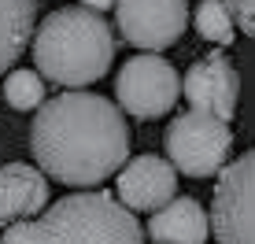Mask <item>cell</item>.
<instances>
[{
    "instance_id": "4fadbf2b",
    "label": "cell",
    "mask_w": 255,
    "mask_h": 244,
    "mask_svg": "<svg viewBox=\"0 0 255 244\" xmlns=\"http://www.w3.org/2000/svg\"><path fill=\"white\" fill-rule=\"evenodd\" d=\"M192 22H196V33L204 41H211V45H230L237 37V22H233L226 0H200Z\"/></svg>"
},
{
    "instance_id": "277c9868",
    "label": "cell",
    "mask_w": 255,
    "mask_h": 244,
    "mask_svg": "<svg viewBox=\"0 0 255 244\" xmlns=\"http://www.w3.org/2000/svg\"><path fill=\"white\" fill-rule=\"evenodd\" d=\"M166 155L170 167L185 178H215L226 167L233 148V129L230 122L200 115V111H185L166 126Z\"/></svg>"
},
{
    "instance_id": "ba28073f",
    "label": "cell",
    "mask_w": 255,
    "mask_h": 244,
    "mask_svg": "<svg viewBox=\"0 0 255 244\" xmlns=\"http://www.w3.org/2000/svg\"><path fill=\"white\" fill-rule=\"evenodd\" d=\"M181 93H185L192 111L230 122L237 111V100H241V74H237V67L226 56L211 52V56L196 59L185 71Z\"/></svg>"
},
{
    "instance_id": "7a4b0ae2",
    "label": "cell",
    "mask_w": 255,
    "mask_h": 244,
    "mask_svg": "<svg viewBox=\"0 0 255 244\" xmlns=\"http://www.w3.org/2000/svg\"><path fill=\"white\" fill-rule=\"evenodd\" d=\"M33 59L37 74L63 89L100 82L115 59V33L100 11L89 7H59L33 30Z\"/></svg>"
},
{
    "instance_id": "8fae6325",
    "label": "cell",
    "mask_w": 255,
    "mask_h": 244,
    "mask_svg": "<svg viewBox=\"0 0 255 244\" xmlns=\"http://www.w3.org/2000/svg\"><path fill=\"white\" fill-rule=\"evenodd\" d=\"M148 237L155 244H207L211 219L192 196H174L163 207H155L148 219Z\"/></svg>"
},
{
    "instance_id": "2e32d148",
    "label": "cell",
    "mask_w": 255,
    "mask_h": 244,
    "mask_svg": "<svg viewBox=\"0 0 255 244\" xmlns=\"http://www.w3.org/2000/svg\"><path fill=\"white\" fill-rule=\"evenodd\" d=\"M82 7H89V11H108V7H115V0H82Z\"/></svg>"
},
{
    "instance_id": "5b68a950",
    "label": "cell",
    "mask_w": 255,
    "mask_h": 244,
    "mask_svg": "<svg viewBox=\"0 0 255 244\" xmlns=\"http://www.w3.org/2000/svg\"><path fill=\"white\" fill-rule=\"evenodd\" d=\"M181 97V74L159 56H133L115 74V104L129 119H159Z\"/></svg>"
},
{
    "instance_id": "3957f363",
    "label": "cell",
    "mask_w": 255,
    "mask_h": 244,
    "mask_svg": "<svg viewBox=\"0 0 255 244\" xmlns=\"http://www.w3.org/2000/svg\"><path fill=\"white\" fill-rule=\"evenodd\" d=\"M33 244H144V230L122 200L85 189L33 219Z\"/></svg>"
},
{
    "instance_id": "9c48e42d",
    "label": "cell",
    "mask_w": 255,
    "mask_h": 244,
    "mask_svg": "<svg viewBox=\"0 0 255 244\" xmlns=\"http://www.w3.org/2000/svg\"><path fill=\"white\" fill-rule=\"evenodd\" d=\"M115 181L119 200L129 211H155L178 193V170L170 167V159H159V155H137L122 163Z\"/></svg>"
},
{
    "instance_id": "7c38bea8",
    "label": "cell",
    "mask_w": 255,
    "mask_h": 244,
    "mask_svg": "<svg viewBox=\"0 0 255 244\" xmlns=\"http://www.w3.org/2000/svg\"><path fill=\"white\" fill-rule=\"evenodd\" d=\"M37 0H0V74L22 56V48L33 37Z\"/></svg>"
},
{
    "instance_id": "5bb4252c",
    "label": "cell",
    "mask_w": 255,
    "mask_h": 244,
    "mask_svg": "<svg viewBox=\"0 0 255 244\" xmlns=\"http://www.w3.org/2000/svg\"><path fill=\"white\" fill-rule=\"evenodd\" d=\"M4 100L11 104L15 111L41 108V104H45V78H41L37 71H26V67L11 71L4 78Z\"/></svg>"
},
{
    "instance_id": "52a82bcc",
    "label": "cell",
    "mask_w": 255,
    "mask_h": 244,
    "mask_svg": "<svg viewBox=\"0 0 255 244\" xmlns=\"http://www.w3.org/2000/svg\"><path fill=\"white\" fill-rule=\"evenodd\" d=\"M115 22L129 45L163 52L181 41L189 4L185 0H115Z\"/></svg>"
},
{
    "instance_id": "9a60e30c",
    "label": "cell",
    "mask_w": 255,
    "mask_h": 244,
    "mask_svg": "<svg viewBox=\"0 0 255 244\" xmlns=\"http://www.w3.org/2000/svg\"><path fill=\"white\" fill-rule=\"evenodd\" d=\"M226 4H230L233 22L241 26L248 37H255V0H226Z\"/></svg>"
},
{
    "instance_id": "6da1fadb",
    "label": "cell",
    "mask_w": 255,
    "mask_h": 244,
    "mask_svg": "<svg viewBox=\"0 0 255 244\" xmlns=\"http://www.w3.org/2000/svg\"><path fill=\"white\" fill-rule=\"evenodd\" d=\"M129 122L115 100L67 89L37 108L30 152L37 170L74 189H96L115 178L129 155Z\"/></svg>"
},
{
    "instance_id": "30bf717a",
    "label": "cell",
    "mask_w": 255,
    "mask_h": 244,
    "mask_svg": "<svg viewBox=\"0 0 255 244\" xmlns=\"http://www.w3.org/2000/svg\"><path fill=\"white\" fill-rule=\"evenodd\" d=\"M48 204V178L30 163L0 167V226L37 219Z\"/></svg>"
},
{
    "instance_id": "8992f818",
    "label": "cell",
    "mask_w": 255,
    "mask_h": 244,
    "mask_svg": "<svg viewBox=\"0 0 255 244\" xmlns=\"http://www.w3.org/2000/svg\"><path fill=\"white\" fill-rule=\"evenodd\" d=\"M207 219L218 244H255V148L222 167Z\"/></svg>"
}]
</instances>
